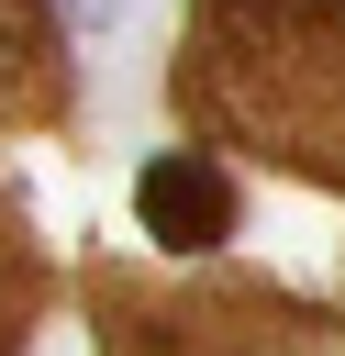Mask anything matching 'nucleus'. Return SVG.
Listing matches in <instances>:
<instances>
[{
	"label": "nucleus",
	"mask_w": 345,
	"mask_h": 356,
	"mask_svg": "<svg viewBox=\"0 0 345 356\" xmlns=\"http://www.w3.org/2000/svg\"><path fill=\"white\" fill-rule=\"evenodd\" d=\"M134 211H145V234L178 245V256H200V245L234 234V189H223L211 156H156V167L134 178Z\"/></svg>",
	"instance_id": "obj_1"
},
{
	"label": "nucleus",
	"mask_w": 345,
	"mask_h": 356,
	"mask_svg": "<svg viewBox=\"0 0 345 356\" xmlns=\"http://www.w3.org/2000/svg\"><path fill=\"white\" fill-rule=\"evenodd\" d=\"M56 100V33L33 0H0V122L11 111H45Z\"/></svg>",
	"instance_id": "obj_2"
},
{
	"label": "nucleus",
	"mask_w": 345,
	"mask_h": 356,
	"mask_svg": "<svg viewBox=\"0 0 345 356\" xmlns=\"http://www.w3.org/2000/svg\"><path fill=\"white\" fill-rule=\"evenodd\" d=\"M22 323H33V245H22V211L0 200V356L22 345Z\"/></svg>",
	"instance_id": "obj_3"
}]
</instances>
